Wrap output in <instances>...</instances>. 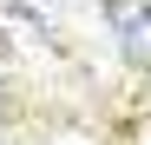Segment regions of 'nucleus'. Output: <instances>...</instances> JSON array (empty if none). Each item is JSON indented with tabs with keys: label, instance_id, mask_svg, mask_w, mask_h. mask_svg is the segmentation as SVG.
Wrapping results in <instances>:
<instances>
[{
	"label": "nucleus",
	"instance_id": "1",
	"mask_svg": "<svg viewBox=\"0 0 151 145\" xmlns=\"http://www.w3.org/2000/svg\"><path fill=\"white\" fill-rule=\"evenodd\" d=\"M118 40H125V59L151 72V0H145L132 20H125V27H118Z\"/></svg>",
	"mask_w": 151,
	"mask_h": 145
}]
</instances>
